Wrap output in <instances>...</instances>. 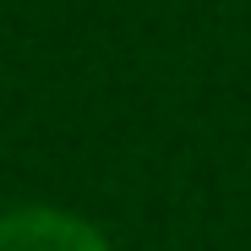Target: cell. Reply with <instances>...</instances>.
Listing matches in <instances>:
<instances>
[{
    "label": "cell",
    "mask_w": 251,
    "mask_h": 251,
    "mask_svg": "<svg viewBox=\"0 0 251 251\" xmlns=\"http://www.w3.org/2000/svg\"><path fill=\"white\" fill-rule=\"evenodd\" d=\"M0 251H109L104 235L60 207H11L0 213Z\"/></svg>",
    "instance_id": "1"
}]
</instances>
